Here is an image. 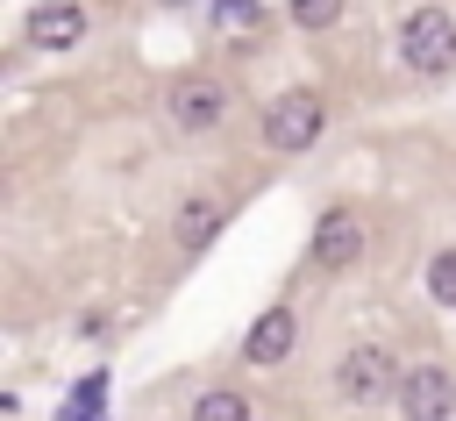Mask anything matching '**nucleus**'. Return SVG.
<instances>
[{
  "label": "nucleus",
  "mask_w": 456,
  "mask_h": 421,
  "mask_svg": "<svg viewBox=\"0 0 456 421\" xmlns=\"http://www.w3.org/2000/svg\"><path fill=\"white\" fill-rule=\"evenodd\" d=\"M214 21H221V29H242V36H249V29L264 21V7H256V0H214Z\"/></svg>",
  "instance_id": "nucleus-12"
},
{
  "label": "nucleus",
  "mask_w": 456,
  "mask_h": 421,
  "mask_svg": "<svg viewBox=\"0 0 456 421\" xmlns=\"http://www.w3.org/2000/svg\"><path fill=\"white\" fill-rule=\"evenodd\" d=\"M356 257H363V214L328 207V214L314 221V264H321V271H349Z\"/></svg>",
  "instance_id": "nucleus-6"
},
{
  "label": "nucleus",
  "mask_w": 456,
  "mask_h": 421,
  "mask_svg": "<svg viewBox=\"0 0 456 421\" xmlns=\"http://www.w3.org/2000/svg\"><path fill=\"white\" fill-rule=\"evenodd\" d=\"M164 114H171V128L207 136V128H221V121H228V86H221V78H207V71H185V78L164 93Z\"/></svg>",
  "instance_id": "nucleus-4"
},
{
  "label": "nucleus",
  "mask_w": 456,
  "mask_h": 421,
  "mask_svg": "<svg viewBox=\"0 0 456 421\" xmlns=\"http://www.w3.org/2000/svg\"><path fill=\"white\" fill-rule=\"evenodd\" d=\"M171 7H178V0H171Z\"/></svg>",
  "instance_id": "nucleus-14"
},
{
  "label": "nucleus",
  "mask_w": 456,
  "mask_h": 421,
  "mask_svg": "<svg viewBox=\"0 0 456 421\" xmlns=\"http://www.w3.org/2000/svg\"><path fill=\"white\" fill-rule=\"evenodd\" d=\"M214 228H221V200L192 193V200L178 207V250H207V243H214Z\"/></svg>",
  "instance_id": "nucleus-9"
},
{
  "label": "nucleus",
  "mask_w": 456,
  "mask_h": 421,
  "mask_svg": "<svg viewBox=\"0 0 456 421\" xmlns=\"http://www.w3.org/2000/svg\"><path fill=\"white\" fill-rule=\"evenodd\" d=\"M399 414H406V421H449V414H456V378H449L442 364H413V371L399 378Z\"/></svg>",
  "instance_id": "nucleus-5"
},
{
  "label": "nucleus",
  "mask_w": 456,
  "mask_h": 421,
  "mask_svg": "<svg viewBox=\"0 0 456 421\" xmlns=\"http://www.w3.org/2000/svg\"><path fill=\"white\" fill-rule=\"evenodd\" d=\"M78 36H86V7H71V0H43L28 14V43L36 50H71Z\"/></svg>",
  "instance_id": "nucleus-8"
},
{
  "label": "nucleus",
  "mask_w": 456,
  "mask_h": 421,
  "mask_svg": "<svg viewBox=\"0 0 456 421\" xmlns=\"http://www.w3.org/2000/svg\"><path fill=\"white\" fill-rule=\"evenodd\" d=\"M399 64L420 71V78L456 71V14H449V7H413V14L399 21Z\"/></svg>",
  "instance_id": "nucleus-1"
},
{
  "label": "nucleus",
  "mask_w": 456,
  "mask_h": 421,
  "mask_svg": "<svg viewBox=\"0 0 456 421\" xmlns=\"http://www.w3.org/2000/svg\"><path fill=\"white\" fill-rule=\"evenodd\" d=\"M192 421H249V400L235 385H214V392L192 400Z\"/></svg>",
  "instance_id": "nucleus-10"
},
{
  "label": "nucleus",
  "mask_w": 456,
  "mask_h": 421,
  "mask_svg": "<svg viewBox=\"0 0 456 421\" xmlns=\"http://www.w3.org/2000/svg\"><path fill=\"white\" fill-rule=\"evenodd\" d=\"M399 378H406V371L392 364V350H385V343H356V350L335 364V385H342V400H349V407H378L385 392H399Z\"/></svg>",
  "instance_id": "nucleus-3"
},
{
  "label": "nucleus",
  "mask_w": 456,
  "mask_h": 421,
  "mask_svg": "<svg viewBox=\"0 0 456 421\" xmlns=\"http://www.w3.org/2000/svg\"><path fill=\"white\" fill-rule=\"evenodd\" d=\"M292 21L299 29H328V21H342V0H292Z\"/></svg>",
  "instance_id": "nucleus-13"
},
{
  "label": "nucleus",
  "mask_w": 456,
  "mask_h": 421,
  "mask_svg": "<svg viewBox=\"0 0 456 421\" xmlns=\"http://www.w3.org/2000/svg\"><path fill=\"white\" fill-rule=\"evenodd\" d=\"M292 343H299V321H292V307H271V314H256V321H249V335H242V357H249V364H285V357H292Z\"/></svg>",
  "instance_id": "nucleus-7"
},
{
  "label": "nucleus",
  "mask_w": 456,
  "mask_h": 421,
  "mask_svg": "<svg viewBox=\"0 0 456 421\" xmlns=\"http://www.w3.org/2000/svg\"><path fill=\"white\" fill-rule=\"evenodd\" d=\"M428 293H435L442 307H456V250H435V264H428Z\"/></svg>",
  "instance_id": "nucleus-11"
},
{
  "label": "nucleus",
  "mask_w": 456,
  "mask_h": 421,
  "mask_svg": "<svg viewBox=\"0 0 456 421\" xmlns=\"http://www.w3.org/2000/svg\"><path fill=\"white\" fill-rule=\"evenodd\" d=\"M321 128H328V100H321L314 86H292V93H278V100L264 107V143H271L278 157L314 150V143H321Z\"/></svg>",
  "instance_id": "nucleus-2"
}]
</instances>
